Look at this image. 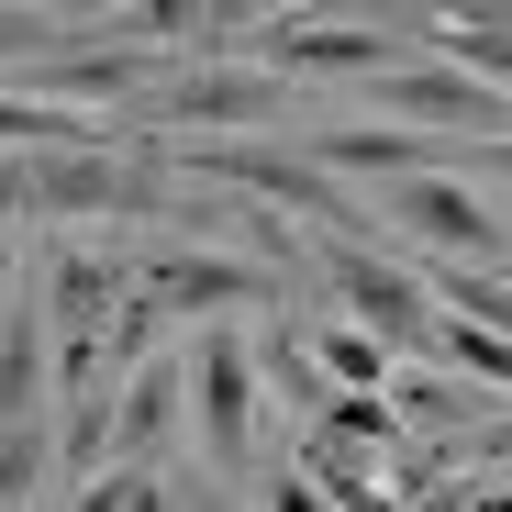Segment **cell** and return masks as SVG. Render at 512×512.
I'll return each mask as SVG.
<instances>
[{
    "label": "cell",
    "instance_id": "6da1fadb",
    "mask_svg": "<svg viewBox=\"0 0 512 512\" xmlns=\"http://www.w3.org/2000/svg\"><path fill=\"white\" fill-rule=\"evenodd\" d=\"M190 179H223V190H245V201H279V212H301V223H323V234L357 223L346 190H334V167H323V156H290V145H190Z\"/></svg>",
    "mask_w": 512,
    "mask_h": 512
},
{
    "label": "cell",
    "instance_id": "7a4b0ae2",
    "mask_svg": "<svg viewBox=\"0 0 512 512\" xmlns=\"http://www.w3.org/2000/svg\"><path fill=\"white\" fill-rule=\"evenodd\" d=\"M323 279H334V301H346L379 346H435V312H423V279L412 268H390V256H368L357 245V223L323 245Z\"/></svg>",
    "mask_w": 512,
    "mask_h": 512
},
{
    "label": "cell",
    "instance_id": "3957f363",
    "mask_svg": "<svg viewBox=\"0 0 512 512\" xmlns=\"http://www.w3.org/2000/svg\"><path fill=\"white\" fill-rule=\"evenodd\" d=\"M379 101H390V112L468 123V134H512V90H490V78L457 67V56H446V67H401V56H390V67H379Z\"/></svg>",
    "mask_w": 512,
    "mask_h": 512
},
{
    "label": "cell",
    "instance_id": "277c9868",
    "mask_svg": "<svg viewBox=\"0 0 512 512\" xmlns=\"http://www.w3.org/2000/svg\"><path fill=\"white\" fill-rule=\"evenodd\" d=\"M390 223H412L435 256H490L501 245V223L446 179V167H401V179H390Z\"/></svg>",
    "mask_w": 512,
    "mask_h": 512
},
{
    "label": "cell",
    "instance_id": "5b68a950",
    "mask_svg": "<svg viewBox=\"0 0 512 512\" xmlns=\"http://www.w3.org/2000/svg\"><path fill=\"white\" fill-rule=\"evenodd\" d=\"M201 435L212 468H256V357L234 334H201Z\"/></svg>",
    "mask_w": 512,
    "mask_h": 512
},
{
    "label": "cell",
    "instance_id": "8992f818",
    "mask_svg": "<svg viewBox=\"0 0 512 512\" xmlns=\"http://www.w3.org/2000/svg\"><path fill=\"white\" fill-rule=\"evenodd\" d=\"M156 112L167 123H245V112H279V78L268 67H190Z\"/></svg>",
    "mask_w": 512,
    "mask_h": 512
},
{
    "label": "cell",
    "instance_id": "52a82bcc",
    "mask_svg": "<svg viewBox=\"0 0 512 512\" xmlns=\"http://www.w3.org/2000/svg\"><path fill=\"white\" fill-rule=\"evenodd\" d=\"M312 156L323 167H379V179H401V167H457V145H423V134H390V123H323Z\"/></svg>",
    "mask_w": 512,
    "mask_h": 512
},
{
    "label": "cell",
    "instance_id": "ba28073f",
    "mask_svg": "<svg viewBox=\"0 0 512 512\" xmlns=\"http://www.w3.org/2000/svg\"><path fill=\"white\" fill-rule=\"evenodd\" d=\"M179 357H156V368H134V390L112 401V423H101V446H156L167 435V423H179Z\"/></svg>",
    "mask_w": 512,
    "mask_h": 512
},
{
    "label": "cell",
    "instance_id": "9c48e42d",
    "mask_svg": "<svg viewBox=\"0 0 512 512\" xmlns=\"http://www.w3.org/2000/svg\"><path fill=\"white\" fill-rule=\"evenodd\" d=\"M156 290L179 301V312H212V301H279L256 268H223V256H167V268H156Z\"/></svg>",
    "mask_w": 512,
    "mask_h": 512
},
{
    "label": "cell",
    "instance_id": "30bf717a",
    "mask_svg": "<svg viewBox=\"0 0 512 512\" xmlns=\"http://www.w3.org/2000/svg\"><path fill=\"white\" fill-rule=\"evenodd\" d=\"M45 90L56 101H123V90H145V56H56L45 45Z\"/></svg>",
    "mask_w": 512,
    "mask_h": 512
},
{
    "label": "cell",
    "instance_id": "8fae6325",
    "mask_svg": "<svg viewBox=\"0 0 512 512\" xmlns=\"http://www.w3.org/2000/svg\"><path fill=\"white\" fill-rule=\"evenodd\" d=\"M45 457H56L45 412H0V501H34L45 490Z\"/></svg>",
    "mask_w": 512,
    "mask_h": 512
},
{
    "label": "cell",
    "instance_id": "7c38bea8",
    "mask_svg": "<svg viewBox=\"0 0 512 512\" xmlns=\"http://www.w3.org/2000/svg\"><path fill=\"white\" fill-rule=\"evenodd\" d=\"M323 379L334 390H390V346L368 323H346V334H323Z\"/></svg>",
    "mask_w": 512,
    "mask_h": 512
},
{
    "label": "cell",
    "instance_id": "4fadbf2b",
    "mask_svg": "<svg viewBox=\"0 0 512 512\" xmlns=\"http://www.w3.org/2000/svg\"><path fill=\"white\" fill-rule=\"evenodd\" d=\"M67 134H101L90 112H56V101H23V90H0V145H67Z\"/></svg>",
    "mask_w": 512,
    "mask_h": 512
},
{
    "label": "cell",
    "instance_id": "5bb4252c",
    "mask_svg": "<svg viewBox=\"0 0 512 512\" xmlns=\"http://www.w3.org/2000/svg\"><path fill=\"white\" fill-rule=\"evenodd\" d=\"M279 56L290 67H357V78H379L390 67V34H290Z\"/></svg>",
    "mask_w": 512,
    "mask_h": 512
},
{
    "label": "cell",
    "instance_id": "9a60e30c",
    "mask_svg": "<svg viewBox=\"0 0 512 512\" xmlns=\"http://www.w3.org/2000/svg\"><path fill=\"white\" fill-rule=\"evenodd\" d=\"M435 45H446L457 67H479V78H490V90H512V23H446Z\"/></svg>",
    "mask_w": 512,
    "mask_h": 512
},
{
    "label": "cell",
    "instance_id": "2e32d148",
    "mask_svg": "<svg viewBox=\"0 0 512 512\" xmlns=\"http://www.w3.org/2000/svg\"><path fill=\"white\" fill-rule=\"evenodd\" d=\"M268 368H279V390H290L301 412H323V401H334V379H323V357H312V346H290V334H279V357H268Z\"/></svg>",
    "mask_w": 512,
    "mask_h": 512
},
{
    "label": "cell",
    "instance_id": "e0dca14e",
    "mask_svg": "<svg viewBox=\"0 0 512 512\" xmlns=\"http://www.w3.org/2000/svg\"><path fill=\"white\" fill-rule=\"evenodd\" d=\"M56 45V23H34V12H0V67H12V56H45Z\"/></svg>",
    "mask_w": 512,
    "mask_h": 512
},
{
    "label": "cell",
    "instance_id": "ac0fdd59",
    "mask_svg": "<svg viewBox=\"0 0 512 512\" xmlns=\"http://www.w3.org/2000/svg\"><path fill=\"white\" fill-rule=\"evenodd\" d=\"M457 23H512V0H457Z\"/></svg>",
    "mask_w": 512,
    "mask_h": 512
},
{
    "label": "cell",
    "instance_id": "d6986e66",
    "mask_svg": "<svg viewBox=\"0 0 512 512\" xmlns=\"http://www.w3.org/2000/svg\"><path fill=\"white\" fill-rule=\"evenodd\" d=\"M479 457H501V468H512V423H490V435H479Z\"/></svg>",
    "mask_w": 512,
    "mask_h": 512
},
{
    "label": "cell",
    "instance_id": "ffe728a7",
    "mask_svg": "<svg viewBox=\"0 0 512 512\" xmlns=\"http://www.w3.org/2000/svg\"><path fill=\"white\" fill-rule=\"evenodd\" d=\"M490 156H501V167H512V134H490Z\"/></svg>",
    "mask_w": 512,
    "mask_h": 512
}]
</instances>
